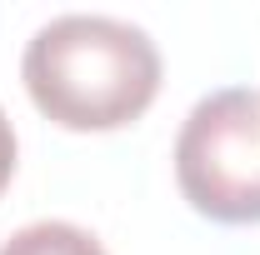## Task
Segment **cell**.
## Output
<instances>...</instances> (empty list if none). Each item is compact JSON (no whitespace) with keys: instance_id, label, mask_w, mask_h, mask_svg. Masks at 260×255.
Segmentation results:
<instances>
[{"instance_id":"1","label":"cell","mask_w":260,"mask_h":255,"mask_svg":"<svg viewBox=\"0 0 260 255\" xmlns=\"http://www.w3.org/2000/svg\"><path fill=\"white\" fill-rule=\"evenodd\" d=\"M20 80L35 110L65 130H120L160 95L155 40L120 15H55L25 40Z\"/></svg>"},{"instance_id":"2","label":"cell","mask_w":260,"mask_h":255,"mask_svg":"<svg viewBox=\"0 0 260 255\" xmlns=\"http://www.w3.org/2000/svg\"><path fill=\"white\" fill-rule=\"evenodd\" d=\"M175 185L215 225H260V85H225L190 105L175 135Z\"/></svg>"},{"instance_id":"3","label":"cell","mask_w":260,"mask_h":255,"mask_svg":"<svg viewBox=\"0 0 260 255\" xmlns=\"http://www.w3.org/2000/svg\"><path fill=\"white\" fill-rule=\"evenodd\" d=\"M0 255H105V245L75 220H30L5 235Z\"/></svg>"},{"instance_id":"4","label":"cell","mask_w":260,"mask_h":255,"mask_svg":"<svg viewBox=\"0 0 260 255\" xmlns=\"http://www.w3.org/2000/svg\"><path fill=\"white\" fill-rule=\"evenodd\" d=\"M10 175H15V125H10V115L0 110V190L10 185Z\"/></svg>"}]
</instances>
